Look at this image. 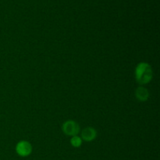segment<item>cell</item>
Instances as JSON below:
<instances>
[{
	"label": "cell",
	"mask_w": 160,
	"mask_h": 160,
	"mask_svg": "<svg viewBox=\"0 0 160 160\" xmlns=\"http://www.w3.org/2000/svg\"><path fill=\"white\" fill-rule=\"evenodd\" d=\"M16 152L21 157H27L32 152V145L27 141H20L16 146Z\"/></svg>",
	"instance_id": "3957f363"
},
{
	"label": "cell",
	"mask_w": 160,
	"mask_h": 160,
	"mask_svg": "<svg viewBox=\"0 0 160 160\" xmlns=\"http://www.w3.org/2000/svg\"><path fill=\"white\" fill-rule=\"evenodd\" d=\"M135 95L141 102H145L149 98V92L144 87H138L135 91Z\"/></svg>",
	"instance_id": "5b68a950"
},
{
	"label": "cell",
	"mask_w": 160,
	"mask_h": 160,
	"mask_svg": "<svg viewBox=\"0 0 160 160\" xmlns=\"http://www.w3.org/2000/svg\"><path fill=\"white\" fill-rule=\"evenodd\" d=\"M62 131L67 136L73 137L78 135L80 132V126L77 122L73 120H67L62 124Z\"/></svg>",
	"instance_id": "7a4b0ae2"
},
{
	"label": "cell",
	"mask_w": 160,
	"mask_h": 160,
	"mask_svg": "<svg viewBox=\"0 0 160 160\" xmlns=\"http://www.w3.org/2000/svg\"><path fill=\"white\" fill-rule=\"evenodd\" d=\"M70 144H71L72 146H73L74 148H79L82 145V139L81 137L76 135L73 136L70 139Z\"/></svg>",
	"instance_id": "8992f818"
},
{
	"label": "cell",
	"mask_w": 160,
	"mask_h": 160,
	"mask_svg": "<svg viewBox=\"0 0 160 160\" xmlns=\"http://www.w3.org/2000/svg\"><path fill=\"white\" fill-rule=\"evenodd\" d=\"M153 71L151 66L147 62H140L135 69L136 81L140 84H146L152 81Z\"/></svg>",
	"instance_id": "6da1fadb"
},
{
	"label": "cell",
	"mask_w": 160,
	"mask_h": 160,
	"mask_svg": "<svg viewBox=\"0 0 160 160\" xmlns=\"http://www.w3.org/2000/svg\"><path fill=\"white\" fill-rule=\"evenodd\" d=\"M97 131L93 128H86L81 132V139L85 142H92L96 138Z\"/></svg>",
	"instance_id": "277c9868"
}]
</instances>
